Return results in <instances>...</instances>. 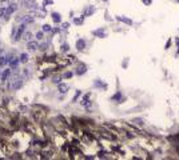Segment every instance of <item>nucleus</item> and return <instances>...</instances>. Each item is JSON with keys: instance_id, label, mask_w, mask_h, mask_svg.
<instances>
[{"instance_id": "obj_2", "label": "nucleus", "mask_w": 179, "mask_h": 160, "mask_svg": "<svg viewBox=\"0 0 179 160\" xmlns=\"http://www.w3.org/2000/svg\"><path fill=\"white\" fill-rule=\"evenodd\" d=\"M23 86V80H22V79L19 78V76H16L15 78V80H13V82H12V88H13V90H19L20 87Z\"/></svg>"}, {"instance_id": "obj_3", "label": "nucleus", "mask_w": 179, "mask_h": 160, "mask_svg": "<svg viewBox=\"0 0 179 160\" xmlns=\"http://www.w3.org/2000/svg\"><path fill=\"white\" fill-rule=\"evenodd\" d=\"M12 56H0V67H5L7 64H9Z\"/></svg>"}, {"instance_id": "obj_1", "label": "nucleus", "mask_w": 179, "mask_h": 160, "mask_svg": "<svg viewBox=\"0 0 179 160\" xmlns=\"http://www.w3.org/2000/svg\"><path fill=\"white\" fill-rule=\"evenodd\" d=\"M26 23H22L17 28H13V31H12V36H13V40L15 42H19L22 39V36L24 35V31H26Z\"/></svg>"}, {"instance_id": "obj_6", "label": "nucleus", "mask_w": 179, "mask_h": 160, "mask_svg": "<svg viewBox=\"0 0 179 160\" xmlns=\"http://www.w3.org/2000/svg\"><path fill=\"white\" fill-rule=\"evenodd\" d=\"M76 48H78L79 51H83V50L86 48V42L83 39H79L78 42H76Z\"/></svg>"}, {"instance_id": "obj_19", "label": "nucleus", "mask_w": 179, "mask_h": 160, "mask_svg": "<svg viewBox=\"0 0 179 160\" xmlns=\"http://www.w3.org/2000/svg\"><path fill=\"white\" fill-rule=\"evenodd\" d=\"M24 39H26V40H27V42H31V33H30V32H27V33H24Z\"/></svg>"}, {"instance_id": "obj_26", "label": "nucleus", "mask_w": 179, "mask_h": 160, "mask_svg": "<svg viewBox=\"0 0 179 160\" xmlns=\"http://www.w3.org/2000/svg\"><path fill=\"white\" fill-rule=\"evenodd\" d=\"M72 76V74L71 72H67V74H64V78H71Z\"/></svg>"}, {"instance_id": "obj_10", "label": "nucleus", "mask_w": 179, "mask_h": 160, "mask_svg": "<svg viewBox=\"0 0 179 160\" xmlns=\"http://www.w3.org/2000/svg\"><path fill=\"white\" fill-rule=\"evenodd\" d=\"M90 98H91V95L90 94H87L84 98H83V100H82V106H84V107H88L90 106Z\"/></svg>"}, {"instance_id": "obj_12", "label": "nucleus", "mask_w": 179, "mask_h": 160, "mask_svg": "<svg viewBox=\"0 0 179 160\" xmlns=\"http://www.w3.org/2000/svg\"><path fill=\"white\" fill-rule=\"evenodd\" d=\"M59 92H60V94L68 92V86H67V84H59Z\"/></svg>"}, {"instance_id": "obj_9", "label": "nucleus", "mask_w": 179, "mask_h": 160, "mask_svg": "<svg viewBox=\"0 0 179 160\" xmlns=\"http://www.w3.org/2000/svg\"><path fill=\"white\" fill-rule=\"evenodd\" d=\"M26 7L27 8H38V4L34 0H26Z\"/></svg>"}, {"instance_id": "obj_24", "label": "nucleus", "mask_w": 179, "mask_h": 160, "mask_svg": "<svg viewBox=\"0 0 179 160\" xmlns=\"http://www.w3.org/2000/svg\"><path fill=\"white\" fill-rule=\"evenodd\" d=\"M68 27H70V24H68V23H63V25H62L63 29H67Z\"/></svg>"}, {"instance_id": "obj_16", "label": "nucleus", "mask_w": 179, "mask_h": 160, "mask_svg": "<svg viewBox=\"0 0 179 160\" xmlns=\"http://www.w3.org/2000/svg\"><path fill=\"white\" fill-rule=\"evenodd\" d=\"M94 11H95V9H94V7H87V8H86V11H84V16L92 15Z\"/></svg>"}, {"instance_id": "obj_21", "label": "nucleus", "mask_w": 179, "mask_h": 160, "mask_svg": "<svg viewBox=\"0 0 179 160\" xmlns=\"http://www.w3.org/2000/svg\"><path fill=\"white\" fill-rule=\"evenodd\" d=\"M74 21H75V24H82L83 23V17H80V19H75Z\"/></svg>"}, {"instance_id": "obj_7", "label": "nucleus", "mask_w": 179, "mask_h": 160, "mask_svg": "<svg viewBox=\"0 0 179 160\" xmlns=\"http://www.w3.org/2000/svg\"><path fill=\"white\" fill-rule=\"evenodd\" d=\"M19 62H20V60L17 58H13V56H12L11 60H9V66H11L12 68H15V70H16V68H17V64H19Z\"/></svg>"}, {"instance_id": "obj_28", "label": "nucleus", "mask_w": 179, "mask_h": 160, "mask_svg": "<svg viewBox=\"0 0 179 160\" xmlns=\"http://www.w3.org/2000/svg\"><path fill=\"white\" fill-rule=\"evenodd\" d=\"M176 46H178V54H179V37H176Z\"/></svg>"}, {"instance_id": "obj_27", "label": "nucleus", "mask_w": 179, "mask_h": 160, "mask_svg": "<svg viewBox=\"0 0 179 160\" xmlns=\"http://www.w3.org/2000/svg\"><path fill=\"white\" fill-rule=\"evenodd\" d=\"M59 82H60V78H55L54 79V83H59Z\"/></svg>"}, {"instance_id": "obj_23", "label": "nucleus", "mask_w": 179, "mask_h": 160, "mask_svg": "<svg viewBox=\"0 0 179 160\" xmlns=\"http://www.w3.org/2000/svg\"><path fill=\"white\" fill-rule=\"evenodd\" d=\"M95 86H98V87H103V88H106V84H103V83H99V82H95Z\"/></svg>"}, {"instance_id": "obj_17", "label": "nucleus", "mask_w": 179, "mask_h": 160, "mask_svg": "<svg viewBox=\"0 0 179 160\" xmlns=\"http://www.w3.org/2000/svg\"><path fill=\"white\" fill-rule=\"evenodd\" d=\"M20 62H22V63H27L28 62V55L27 54H22V55H20Z\"/></svg>"}, {"instance_id": "obj_5", "label": "nucleus", "mask_w": 179, "mask_h": 160, "mask_svg": "<svg viewBox=\"0 0 179 160\" xmlns=\"http://www.w3.org/2000/svg\"><path fill=\"white\" fill-rule=\"evenodd\" d=\"M86 71H87V67L84 66V64H79L78 68H76V75H83V74H86Z\"/></svg>"}, {"instance_id": "obj_29", "label": "nucleus", "mask_w": 179, "mask_h": 160, "mask_svg": "<svg viewBox=\"0 0 179 160\" xmlns=\"http://www.w3.org/2000/svg\"><path fill=\"white\" fill-rule=\"evenodd\" d=\"M1 3H5V1H9V0H0Z\"/></svg>"}, {"instance_id": "obj_8", "label": "nucleus", "mask_w": 179, "mask_h": 160, "mask_svg": "<svg viewBox=\"0 0 179 160\" xmlns=\"http://www.w3.org/2000/svg\"><path fill=\"white\" fill-rule=\"evenodd\" d=\"M92 33L95 36H99V37H106V36H107V33H106V31L103 29V28H102V29H96V31H94Z\"/></svg>"}, {"instance_id": "obj_31", "label": "nucleus", "mask_w": 179, "mask_h": 160, "mask_svg": "<svg viewBox=\"0 0 179 160\" xmlns=\"http://www.w3.org/2000/svg\"><path fill=\"white\" fill-rule=\"evenodd\" d=\"M0 52H1V48H0Z\"/></svg>"}, {"instance_id": "obj_11", "label": "nucleus", "mask_w": 179, "mask_h": 160, "mask_svg": "<svg viewBox=\"0 0 179 160\" xmlns=\"http://www.w3.org/2000/svg\"><path fill=\"white\" fill-rule=\"evenodd\" d=\"M9 75H11V70H4V72L3 74H1V76H0V79H1V80H7L8 79V76H9Z\"/></svg>"}, {"instance_id": "obj_20", "label": "nucleus", "mask_w": 179, "mask_h": 160, "mask_svg": "<svg viewBox=\"0 0 179 160\" xmlns=\"http://www.w3.org/2000/svg\"><path fill=\"white\" fill-rule=\"evenodd\" d=\"M5 9H7V8H0V19H1L3 16H5Z\"/></svg>"}, {"instance_id": "obj_4", "label": "nucleus", "mask_w": 179, "mask_h": 160, "mask_svg": "<svg viewBox=\"0 0 179 160\" xmlns=\"http://www.w3.org/2000/svg\"><path fill=\"white\" fill-rule=\"evenodd\" d=\"M27 48L30 50V51H35V50H38L39 48V44L36 43V42H28V44H27Z\"/></svg>"}, {"instance_id": "obj_18", "label": "nucleus", "mask_w": 179, "mask_h": 160, "mask_svg": "<svg viewBox=\"0 0 179 160\" xmlns=\"http://www.w3.org/2000/svg\"><path fill=\"white\" fill-rule=\"evenodd\" d=\"M51 31H52L51 25H48V24H44V25H43V32H51Z\"/></svg>"}, {"instance_id": "obj_13", "label": "nucleus", "mask_w": 179, "mask_h": 160, "mask_svg": "<svg viewBox=\"0 0 179 160\" xmlns=\"http://www.w3.org/2000/svg\"><path fill=\"white\" fill-rule=\"evenodd\" d=\"M52 19H54L55 23H60V20H62L60 13H58V12H52Z\"/></svg>"}, {"instance_id": "obj_25", "label": "nucleus", "mask_w": 179, "mask_h": 160, "mask_svg": "<svg viewBox=\"0 0 179 160\" xmlns=\"http://www.w3.org/2000/svg\"><path fill=\"white\" fill-rule=\"evenodd\" d=\"M42 36H43V33H42V32H38V33H36V39H42Z\"/></svg>"}, {"instance_id": "obj_30", "label": "nucleus", "mask_w": 179, "mask_h": 160, "mask_svg": "<svg viewBox=\"0 0 179 160\" xmlns=\"http://www.w3.org/2000/svg\"><path fill=\"white\" fill-rule=\"evenodd\" d=\"M103 1H108V0H103Z\"/></svg>"}, {"instance_id": "obj_14", "label": "nucleus", "mask_w": 179, "mask_h": 160, "mask_svg": "<svg viewBox=\"0 0 179 160\" xmlns=\"http://www.w3.org/2000/svg\"><path fill=\"white\" fill-rule=\"evenodd\" d=\"M111 99H112L114 102H122V99H123V98H122V94H120V92H118V94H115Z\"/></svg>"}, {"instance_id": "obj_15", "label": "nucleus", "mask_w": 179, "mask_h": 160, "mask_svg": "<svg viewBox=\"0 0 179 160\" xmlns=\"http://www.w3.org/2000/svg\"><path fill=\"white\" fill-rule=\"evenodd\" d=\"M118 20H120V21H123V23H127V24H133V20L127 19V17H123V16H118Z\"/></svg>"}, {"instance_id": "obj_22", "label": "nucleus", "mask_w": 179, "mask_h": 160, "mask_svg": "<svg viewBox=\"0 0 179 160\" xmlns=\"http://www.w3.org/2000/svg\"><path fill=\"white\" fill-rule=\"evenodd\" d=\"M68 48H70V47H68L67 44H63V47H62V51H63V52H66V51H68Z\"/></svg>"}]
</instances>
